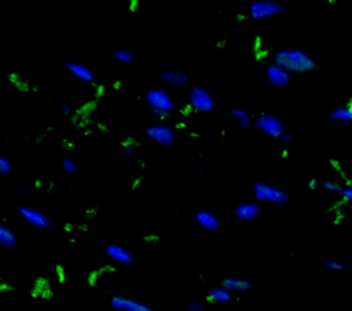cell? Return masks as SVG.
<instances>
[{"label":"cell","instance_id":"18","mask_svg":"<svg viewBox=\"0 0 352 311\" xmlns=\"http://www.w3.org/2000/svg\"><path fill=\"white\" fill-rule=\"evenodd\" d=\"M330 120L334 121H352V106H339L330 113Z\"/></svg>","mask_w":352,"mask_h":311},{"label":"cell","instance_id":"33","mask_svg":"<svg viewBox=\"0 0 352 311\" xmlns=\"http://www.w3.org/2000/svg\"><path fill=\"white\" fill-rule=\"evenodd\" d=\"M281 139H282V142H292L293 140L292 135H290V134H286V133L282 135V138Z\"/></svg>","mask_w":352,"mask_h":311},{"label":"cell","instance_id":"8","mask_svg":"<svg viewBox=\"0 0 352 311\" xmlns=\"http://www.w3.org/2000/svg\"><path fill=\"white\" fill-rule=\"evenodd\" d=\"M146 135L152 139L153 142L159 143L161 146H172L175 142V135L171 127L165 124H153L146 128Z\"/></svg>","mask_w":352,"mask_h":311},{"label":"cell","instance_id":"3","mask_svg":"<svg viewBox=\"0 0 352 311\" xmlns=\"http://www.w3.org/2000/svg\"><path fill=\"white\" fill-rule=\"evenodd\" d=\"M255 199L260 203H273V204H285L289 201V196L285 190L277 186L268 185L264 182H257L253 186Z\"/></svg>","mask_w":352,"mask_h":311},{"label":"cell","instance_id":"24","mask_svg":"<svg viewBox=\"0 0 352 311\" xmlns=\"http://www.w3.org/2000/svg\"><path fill=\"white\" fill-rule=\"evenodd\" d=\"M11 171H13V164L10 163V160H7L6 157H0V173L7 175Z\"/></svg>","mask_w":352,"mask_h":311},{"label":"cell","instance_id":"34","mask_svg":"<svg viewBox=\"0 0 352 311\" xmlns=\"http://www.w3.org/2000/svg\"><path fill=\"white\" fill-rule=\"evenodd\" d=\"M197 171H198V173H204V168H202V167H197Z\"/></svg>","mask_w":352,"mask_h":311},{"label":"cell","instance_id":"28","mask_svg":"<svg viewBox=\"0 0 352 311\" xmlns=\"http://www.w3.org/2000/svg\"><path fill=\"white\" fill-rule=\"evenodd\" d=\"M152 113L160 120H166L171 117V112H165V110H152Z\"/></svg>","mask_w":352,"mask_h":311},{"label":"cell","instance_id":"20","mask_svg":"<svg viewBox=\"0 0 352 311\" xmlns=\"http://www.w3.org/2000/svg\"><path fill=\"white\" fill-rule=\"evenodd\" d=\"M114 57L121 64H131L133 61V54L128 50H117L114 53Z\"/></svg>","mask_w":352,"mask_h":311},{"label":"cell","instance_id":"7","mask_svg":"<svg viewBox=\"0 0 352 311\" xmlns=\"http://www.w3.org/2000/svg\"><path fill=\"white\" fill-rule=\"evenodd\" d=\"M17 211L20 213L21 218L24 219V220H27L29 225H32L36 229L46 230L51 225V222H50V219H48L46 213H43V212L36 209V208H32V207H18Z\"/></svg>","mask_w":352,"mask_h":311},{"label":"cell","instance_id":"1","mask_svg":"<svg viewBox=\"0 0 352 311\" xmlns=\"http://www.w3.org/2000/svg\"><path fill=\"white\" fill-rule=\"evenodd\" d=\"M274 64L290 73H308L315 69V61L297 48H284L274 54Z\"/></svg>","mask_w":352,"mask_h":311},{"label":"cell","instance_id":"16","mask_svg":"<svg viewBox=\"0 0 352 311\" xmlns=\"http://www.w3.org/2000/svg\"><path fill=\"white\" fill-rule=\"evenodd\" d=\"M161 80L169 83L173 87H183L186 86L187 76L180 70H168V72H159Z\"/></svg>","mask_w":352,"mask_h":311},{"label":"cell","instance_id":"11","mask_svg":"<svg viewBox=\"0 0 352 311\" xmlns=\"http://www.w3.org/2000/svg\"><path fill=\"white\" fill-rule=\"evenodd\" d=\"M235 215H237V218L244 220V222L255 220L260 215V206L257 203H255V201L241 203L235 208Z\"/></svg>","mask_w":352,"mask_h":311},{"label":"cell","instance_id":"29","mask_svg":"<svg viewBox=\"0 0 352 311\" xmlns=\"http://www.w3.org/2000/svg\"><path fill=\"white\" fill-rule=\"evenodd\" d=\"M61 109H62V112L65 113V114H70V113L73 112V107H72L70 104H67V102L61 104Z\"/></svg>","mask_w":352,"mask_h":311},{"label":"cell","instance_id":"4","mask_svg":"<svg viewBox=\"0 0 352 311\" xmlns=\"http://www.w3.org/2000/svg\"><path fill=\"white\" fill-rule=\"evenodd\" d=\"M189 105L195 112L209 113L215 109V100L205 87L194 86L189 91Z\"/></svg>","mask_w":352,"mask_h":311},{"label":"cell","instance_id":"27","mask_svg":"<svg viewBox=\"0 0 352 311\" xmlns=\"http://www.w3.org/2000/svg\"><path fill=\"white\" fill-rule=\"evenodd\" d=\"M189 311H204L205 310V305L199 303V302H189L186 305Z\"/></svg>","mask_w":352,"mask_h":311},{"label":"cell","instance_id":"12","mask_svg":"<svg viewBox=\"0 0 352 311\" xmlns=\"http://www.w3.org/2000/svg\"><path fill=\"white\" fill-rule=\"evenodd\" d=\"M106 253L113 259L114 262L121 263V265H131L133 262L132 253L119 244L106 245Z\"/></svg>","mask_w":352,"mask_h":311},{"label":"cell","instance_id":"21","mask_svg":"<svg viewBox=\"0 0 352 311\" xmlns=\"http://www.w3.org/2000/svg\"><path fill=\"white\" fill-rule=\"evenodd\" d=\"M325 266L329 270H333V272H344V270H346V266L343 265L341 262H339V260H336V259L326 260Z\"/></svg>","mask_w":352,"mask_h":311},{"label":"cell","instance_id":"6","mask_svg":"<svg viewBox=\"0 0 352 311\" xmlns=\"http://www.w3.org/2000/svg\"><path fill=\"white\" fill-rule=\"evenodd\" d=\"M146 104L150 106L152 110H165L171 112L173 110V101L162 88H152L145 95Z\"/></svg>","mask_w":352,"mask_h":311},{"label":"cell","instance_id":"17","mask_svg":"<svg viewBox=\"0 0 352 311\" xmlns=\"http://www.w3.org/2000/svg\"><path fill=\"white\" fill-rule=\"evenodd\" d=\"M222 285L231 292H248L251 288H252V285H251L249 281L242 279V278H235V277L224 278L223 282H222Z\"/></svg>","mask_w":352,"mask_h":311},{"label":"cell","instance_id":"31","mask_svg":"<svg viewBox=\"0 0 352 311\" xmlns=\"http://www.w3.org/2000/svg\"><path fill=\"white\" fill-rule=\"evenodd\" d=\"M238 124L241 128H244V130H251L252 128V124H251V121H238Z\"/></svg>","mask_w":352,"mask_h":311},{"label":"cell","instance_id":"19","mask_svg":"<svg viewBox=\"0 0 352 311\" xmlns=\"http://www.w3.org/2000/svg\"><path fill=\"white\" fill-rule=\"evenodd\" d=\"M0 244L6 248H14L17 244V237L7 226H0Z\"/></svg>","mask_w":352,"mask_h":311},{"label":"cell","instance_id":"25","mask_svg":"<svg viewBox=\"0 0 352 311\" xmlns=\"http://www.w3.org/2000/svg\"><path fill=\"white\" fill-rule=\"evenodd\" d=\"M62 167H64V170H65L67 173H77V166L74 164L72 160H62Z\"/></svg>","mask_w":352,"mask_h":311},{"label":"cell","instance_id":"5","mask_svg":"<svg viewBox=\"0 0 352 311\" xmlns=\"http://www.w3.org/2000/svg\"><path fill=\"white\" fill-rule=\"evenodd\" d=\"M255 126L270 138H282L285 134V126L281 120L271 113H261L255 120Z\"/></svg>","mask_w":352,"mask_h":311},{"label":"cell","instance_id":"26","mask_svg":"<svg viewBox=\"0 0 352 311\" xmlns=\"http://www.w3.org/2000/svg\"><path fill=\"white\" fill-rule=\"evenodd\" d=\"M340 196H341L344 200H347L348 203H351L352 204V186H343Z\"/></svg>","mask_w":352,"mask_h":311},{"label":"cell","instance_id":"13","mask_svg":"<svg viewBox=\"0 0 352 311\" xmlns=\"http://www.w3.org/2000/svg\"><path fill=\"white\" fill-rule=\"evenodd\" d=\"M195 220L202 229H205L208 232H216L220 227V220L218 216L205 209H201L195 213Z\"/></svg>","mask_w":352,"mask_h":311},{"label":"cell","instance_id":"32","mask_svg":"<svg viewBox=\"0 0 352 311\" xmlns=\"http://www.w3.org/2000/svg\"><path fill=\"white\" fill-rule=\"evenodd\" d=\"M318 185H319V182L317 180V179H310V180H308V187H310L311 190L317 189V187H318Z\"/></svg>","mask_w":352,"mask_h":311},{"label":"cell","instance_id":"30","mask_svg":"<svg viewBox=\"0 0 352 311\" xmlns=\"http://www.w3.org/2000/svg\"><path fill=\"white\" fill-rule=\"evenodd\" d=\"M124 152H126V154H128V156H132V154H135V146L126 145L124 146Z\"/></svg>","mask_w":352,"mask_h":311},{"label":"cell","instance_id":"23","mask_svg":"<svg viewBox=\"0 0 352 311\" xmlns=\"http://www.w3.org/2000/svg\"><path fill=\"white\" fill-rule=\"evenodd\" d=\"M230 113H231V116H233V117H235V119H237V121H251V116H249V114H248L245 110H242V109L233 107Z\"/></svg>","mask_w":352,"mask_h":311},{"label":"cell","instance_id":"15","mask_svg":"<svg viewBox=\"0 0 352 311\" xmlns=\"http://www.w3.org/2000/svg\"><path fill=\"white\" fill-rule=\"evenodd\" d=\"M208 299L213 302V303H218V305H227L231 302L233 299V292L228 291L227 288H224L223 285L220 286H215L209 291Z\"/></svg>","mask_w":352,"mask_h":311},{"label":"cell","instance_id":"2","mask_svg":"<svg viewBox=\"0 0 352 311\" xmlns=\"http://www.w3.org/2000/svg\"><path fill=\"white\" fill-rule=\"evenodd\" d=\"M285 11V7L275 0H255L248 6L249 17L253 20H268Z\"/></svg>","mask_w":352,"mask_h":311},{"label":"cell","instance_id":"22","mask_svg":"<svg viewBox=\"0 0 352 311\" xmlns=\"http://www.w3.org/2000/svg\"><path fill=\"white\" fill-rule=\"evenodd\" d=\"M322 186L325 187L327 192L330 193H341V189H343V186L340 185L339 182H336V180H325V182H322Z\"/></svg>","mask_w":352,"mask_h":311},{"label":"cell","instance_id":"9","mask_svg":"<svg viewBox=\"0 0 352 311\" xmlns=\"http://www.w3.org/2000/svg\"><path fill=\"white\" fill-rule=\"evenodd\" d=\"M290 73L277 64H271L266 69L267 80L274 87H286L290 83Z\"/></svg>","mask_w":352,"mask_h":311},{"label":"cell","instance_id":"14","mask_svg":"<svg viewBox=\"0 0 352 311\" xmlns=\"http://www.w3.org/2000/svg\"><path fill=\"white\" fill-rule=\"evenodd\" d=\"M66 69L67 72L70 73V74H73L74 77H77L79 80H83V81H87V83H93L94 81L93 70L88 67H86V65H83V64L69 62V64H66Z\"/></svg>","mask_w":352,"mask_h":311},{"label":"cell","instance_id":"10","mask_svg":"<svg viewBox=\"0 0 352 311\" xmlns=\"http://www.w3.org/2000/svg\"><path fill=\"white\" fill-rule=\"evenodd\" d=\"M110 306L119 311H153L145 303L126 296H113L110 299Z\"/></svg>","mask_w":352,"mask_h":311}]
</instances>
